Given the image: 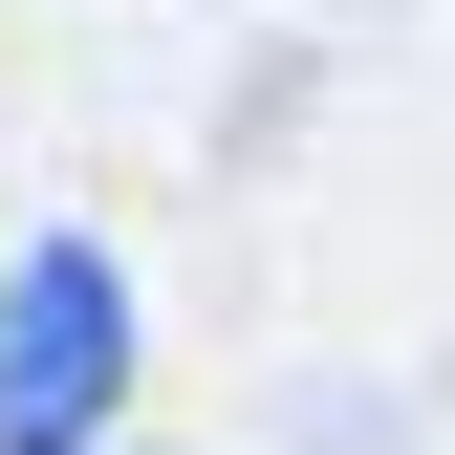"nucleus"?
<instances>
[{"label": "nucleus", "instance_id": "1", "mask_svg": "<svg viewBox=\"0 0 455 455\" xmlns=\"http://www.w3.org/2000/svg\"><path fill=\"white\" fill-rule=\"evenodd\" d=\"M108 390H131V282H108V239H22V282H0V455H87Z\"/></svg>", "mask_w": 455, "mask_h": 455}]
</instances>
